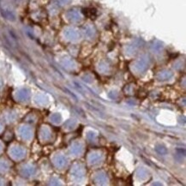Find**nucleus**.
Wrapping results in <instances>:
<instances>
[{
	"instance_id": "nucleus-15",
	"label": "nucleus",
	"mask_w": 186,
	"mask_h": 186,
	"mask_svg": "<svg viewBox=\"0 0 186 186\" xmlns=\"http://www.w3.org/2000/svg\"><path fill=\"white\" fill-rule=\"evenodd\" d=\"M83 146L81 143L79 142H76L74 143L71 146V152L75 155H79L83 152Z\"/></svg>"
},
{
	"instance_id": "nucleus-21",
	"label": "nucleus",
	"mask_w": 186,
	"mask_h": 186,
	"mask_svg": "<svg viewBox=\"0 0 186 186\" xmlns=\"http://www.w3.org/2000/svg\"><path fill=\"white\" fill-rule=\"evenodd\" d=\"M84 33H85V34L87 36L91 37V36H93L94 34V29H93V27H91V26H87V27L84 28Z\"/></svg>"
},
{
	"instance_id": "nucleus-8",
	"label": "nucleus",
	"mask_w": 186,
	"mask_h": 186,
	"mask_svg": "<svg viewBox=\"0 0 186 186\" xmlns=\"http://www.w3.org/2000/svg\"><path fill=\"white\" fill-rule=\"evenodd\" d=\"M34 102L40 105H46L49 103V98L43 93H38L34 97Z\"/></svg>"
},
{
	"instance_id": "nucleus-19",
	"label": "nucleus",
	"mask_w": 186,
	"mask_h": 186,
	"mask_svg": "<svg viewBox=\"0 0 186 186\" xmlns=\"http://www.w3.org/2000/svg\"><path fill=\"white\" fill-rule=\"evenodd\" d=\"M9 170V164L5 160H0V172H5Z\"/></svg>"
},
{
	"instance_id": "nucleus-5",
	"label": "nucleus",
	"mask_w": 186,
	"mask_h": 186,
	"mask_svg": "<svg viewBox=\"0 0 186 186\" xmlns=\"http://www.w3.org/2000/svg\"><path fill=\"white\" fill-rule=\"evenodd\" d=\"M29 95H30V90L29 88H22L16 93V98L20 101H25L29 98Z\"/></svg>"
},
{
	"instance_id": "nucleus-10",
	"label": "nucleus",
	"mask_w": 186,
	"mask_h": 186,
	"mask_svg": "<svg viewBox=\"0 0 186 186\" xmlns=\"http://www.w3.org/2000/svg\"><path fill=\"white\" fill-rule=\"evenodd\" d=\"M35 172V168L31 165H24L21 169V174L24 177H30Z\"/></svg>"
},
{
	"instance_id": "nucleus-1",
	"label": "nucleus",
	"mask_w": 186,
	"mask_h": 186,
	"mask_svg": "<svg viewBox=\"0 0 186 186\" xmlns=\"http://www.w3.org/2000/svg\"><path fill=\"white\" fill-rule=\"evenodd\" d=\"M148 67V59L146 57H143L134 63L133 71L137 73L144 72Z\"/></svg>"
},
{
	"instance_id": "nucleus-22",
	"label": "nucleus",
	"mask_w": 186,
	"mask_h": 186,
	"mask_svg": "<svg viewBox=\"0 0 186 186\" xmlns=\"http://www.w3.org/2000/svg\"><path fill=\"white\" fill-rule=\"evenodd\" d=\"M155 150L160 154V155H165L167 153V149L162 145H157L155 148Z\"/></svg>"
},
{
	"instance_id": "nucleus-20",
	"label": "nucleus",
	"mask_w": 186,
	"mask_h": 186,
	"mask_svg": "<svg viewBox=\"0 0 186 186\" xmlns=\"http://www.w3.org/2000/svg\"><path fill=\"white\" fill-rule=\"evenodd\" d=\"M76 125V121L74 120V119H71V120H68L65 124H64V128L68 129V130H71V129H74Z\"/></svg>"
},
{
	"instance_id": "nucleus-24",
	"label": "nucleus",
	"mask_w": 186,
	"mask_h": 186,
	"mask_svg": "<svg viewBox=\"0 0 186 186\" xmlns=\"http://www.w3.org/2000/svg\"><path fill=\"white\" fill-rule=\"evenodd\" d=\"M57 2L61 5H66L71 3V0H57Z\"/></svg>"
},
{
	"instance_id": "nucleus-23",
	"label": "nucleus",
	"mask_w": 186,
	"mask_h": 186,
	"mask_svg": "<svg viewBox=\"0 0 186 186\" xmlns=\"http://www.w3.org/2000/svg\"><path fill=\"white\" fill-rule=\"evenodd\" d=\"M99 69H100V71H107V69H108V66H107V64L105 63L102 62L101 63H100V65H99Z\"/></svg>"
},
{
	"instance_id": "nucleus-17",
	"label": "nucleus",
	"mask_w": 186,
	"mask_h": 186,
	"mask_svg": "<svg viewBox=\"0 0 186 186\" xmlns=\"http://www.w3.org/2000/svg\"><path fill=\"white\" fill-rule=\"evenodd\" d=\"M136 176H137L138 179H140V180H145V179H147L148 177V172L146 169H144V168H140L137 171Z\"/></svg>"
},
{
	"instance_id": "nucleus-4",
	"label": "nucleus",
	"mask_w": 186,
	"mask_h": 186,
	"mask_svg": "<svg viewBox=\"0 0 186 186\" xmlns=\"http://www.w3.org/2000/svg\"><path fill=\"white\" fill-rule=\"evenodd\" d=\"M67 18L68 20L71 22H79L82 21L83 16L81 15V13L76 10H71L67 12Z\"/></svg>"
},
{
	"instance_id": "nucleus-6",
	"label": "nucleus",
	"mask_w": 186,
	"mask_h": 186,
	"mask_svg": "<svg viewBox=\"0 0 186 186\" xmlns=\"http://www.w3.org/2000/svg\"><path fill=\"white\" fill-rule=\"evenodd\" d=\"M19 134L22 139L26 141H29L33 136V132L30 127L29 126H21L19 129Z\"/></svg>"
},
{
	"instance_id": "nucleus-3",
	"label": "nucleus",
	"mask_w": 186,
	"mask_h": 186,
	"mask_svg": "<svg viewBox=\"0 0 186 186\" xmlns=\"http://www.w3.org/2000/svg\"><path fill=\"white\" fill-rule=\"evenodd\" d=\"M64 37L70 41H76L80 39V33L76 29L72 28H68L63 32Z\"/></svg>"
},
{
	"instance_id": "nucleus-16",
	"label": "nucleus",
	"mask_w": 186,
	"mask_h": 186,
	"mask_svg": "<svg viewBox=\"0 0 186 186\" xmlns=\"http://www.w3.org/2000/svg\"><path fill=\"white\" fill-rule=\"evenodd\" d=\"M106 176L103 172H100V173H98L97 175L95 176L94 177V182L96 184H99V185H104L106 183Z\"/></svg>"
},
{
	"instance_id": "nucleus-14",
	"label": "nucleus",
	"mask_w": 186,
	"mask_h": 186,
	"mask_svg": "<svg viewBox=\"0 0 186 186\" xmlns=\"http://www.w3.org/2000/svg\"><path fill=\"white\" fill-rule=\"evenodd\" d=\"M101 160V155L98 153H93L88 156V162L91 165H95L99 163Z\"/></svg>"
},
{
	"instance_id": "nucleus-7",
	"label": "nucleus",
	"mask_w": 186,
	"mask_h": 186,
	"mask_svg": "<svg viewBox=\"0 0 186 186\" xmlns=\"http://www.w3.org/2000/svg\"><path fill=\"white\" fill-rule=\"evenodd\" d=\"M40 136L42 141H48L52 137L51 130L47 126H42L40 130Z\"/></svg>"
},
{
	"instance_id": "nucleus-27",
	"label": "nucleus",
	"mask_w": 186,
	"mask_h": 186,
	"mask_svg": "<svg viewBox=\"0 0 186 186\" xmlns=\"http://www.w3.org/2000/svg\"><path fill=\"white\" fill-rule=\"evenodd\" d=\"M2 86H3V83H2V81H1V79H0V88H2Z\"/></svg>"
},
{
	"instance_id": "nucleus-13",
	"label": "nucleus",
	"mask_w": 186,
	"mask_h": 186,
	"mask_svg": "<svg viewBox=\"0 0 186 186\" xmlns=\"http://www.w3.org/2000/svg\"><path fill=\"white\" fill-rule=\"evenodd\" d=\"M61 63H62V65L64 68L70 69V70L74 69L76 67L75 62L73 61L71 58H62L61 59Z\"/></svg>"
},
{
	"instance_id": "nucleus-9",
	"label": "nucleus",
	"mask_w": 186,
	"mask_h": 186,
	"mask_svg": "<svg viewBox=\"0 0 186 186\" xmlns=\"http://www.w3.org/2000/svg\"><path fill=\"white\" fill-rule=\"evenodd\" d=\"M53 162H54V164H55V165L57 167L61 168V167H63L64 165H66L67 160H66V158L63 155H55L54 158H53Z\"/></svg>"
},
{
	"instance_id": "nucleus-28",
	"label": "nucleus",
	"mask_w": 186,
	"mask_h": 186,
	"mask_svg": "<svg viewBox=\"0 0 186 186\" xmlns=\"http://www.w3.org/2000/svg\"><path fill=\"white\" fill-rule=\"evenodd\" d=\"M2 129H3V126H2V124H1V123H0V131L2 130Z\"/></svg>"
},
{
	"instance_id": "nucleus-25",
	"label": "nucleus",
	"mask_w": 186,
	"mask_h": 186,
	"mask_svg": "<svg viewBox=\"0 0 186 186\" xmlns=\"http://www.w3.org/2000/svg\"><path fill=\"white\" fill-rule=\"evenodd\" d=\"M95 135H96L93 133V132H89L88 134V138L89 139V140H93L94 139V137H95Z\"/></svg>"
},
{
	"instance_id": "nucleus-18",
	"label": "nucleus",
	"mask_w": 186,
	"mask_h": 186,
	"mask_svg": "<svg viewBox=\"0 0 186 186\" xmlns=\"http://www.w3.org/2000/svg\"><path fill=\"white\" fill-rule=\"evenodd\" d=\"M50 119H51V121L53 124H59L61 122V120H62V115L58 113H53L51 115Z\"/></svg>"
},
{
	"instance_id": "nucleus-11",
	"label": "nucleus",
	"mask_w": 186,
	"mask_h": 186,
	"mask_svg": "<svg viewBox=\"0 0 186 186\" xmlns=\"http://www.w3.org/2000/svg\"><path fill=\"white\" fill-rule=\"evenodd\" d=\"M172 76H173V74L170 71H162L157 74V79L159 81H165V80L172 78Z\"/></svg>"
},
{
	"instance_id": "nucleus-2",
	"label": "nucleus",
	"mask_w": 186,
	"mask_h": 186,
	"mask_svg": "<svg viewBox=\"0 0 186 186\" xmlns=\"http://www.w3.org/2000/svg\"><path fill=\"white\" fill-rule=\"evenodd\" d=\"M25 154H26V152H25L24 148L21 147H18V146L12 147L10 150L11 156L14 160H21L22 158H24Z\"/></svg>"
},
{
	"instance_id": "nucleus-26",
	"label": "nucleus",
	"mask_w": 186,
	"mask_h": 186,
	"mask_svg": "<svg viewBox=\"0 0 186 186\" xmlns=\"http://www.w3.org/2000/svg\"><path fill=\"white\" fill-rule=\"evenodd\" d=\"M2 150H3V144L0 143V152H2Z\"/></svg>"
},
{
	"instance_id": "nucleus-12",
	"label": "nucleus",
	"mask_w": 186,
	"mask_h": 186,
	"mask_svg": "<svg viewBox=\"0 0 186 186\" xmlns=\"http://www.w3.org/2000/svg\"><path fill=\"white\" fill-rule=\"evenodd\" d=\"M72 175L77 179H82L85 175V170L83 166H76L72 170Z\"/></svg>"
}]
</instances>
